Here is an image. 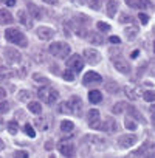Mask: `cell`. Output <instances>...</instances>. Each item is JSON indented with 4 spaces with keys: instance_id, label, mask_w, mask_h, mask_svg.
Instances as JSON below:
<instances>
[{
    "instance_id": "obj_16",
    "label": "cell",
    "mask_w": 155,
    "mask_h": 158,
    "mask_svg": "<svg viewBox=\"0 0 155 158\" xmlns=\"http://www.w3.org/2000/svg\"><path fill=\"white\" fill-rule=\"evenodd\" d=\"M86 39H87L92 45H103V42H104L103 34H101V33H96V31H89V34H87Z\"/></svg>"
},
{
    "instance_id": "obj_54",
    "label": "cell",
    "mask_w": 155,
    "mask_h": 158,
    "mask_svg": "<svg viewBox=\"0 0 155 158\" xmlns=\"http://www.w3.org/2000/svg\"><path fill=\"white\" fill-rule=\"evenodd\" d=\"M2 127H3V119L0 118V129H2Z\"/></svg>"
},
{
    "instance_id": "obj_12",
    "label": "cell",
    "mask_w": 155,
    "mask_h": 158,
    "mask_svg": "<svg viewBox=\"0 0 155 158\" xmlns=\"http://www.w3.org/2000/svg\"><path fill=\"white\" fill-rule=\"evenodd\" d=\"M68 104H70L71 113L81 115V112H82V99H81L79 96H71V98L68 99Z\"/></svg>"
},
{
    "instance_id": "obj_17",
    "label": "cell",
    "mask_w": 155,
    "mask_h": 158,
    "mask_svg": "<svg viewBox=\"0 0 155 158\" xmlns=\"http://www.w3.org/2000/svg\"><path fill=\"white\" fill-rule=\"evenodd\" d=\"M13 22H14V17L11 16V13L6 8L0 10V23H2V25H10Z\"/></svg>"
},
{
    "instance_id": "obj_56",
    "label": "cell",
    "mask_w": 155,
    "mask_h": 158,
    "mask_svg": "<svg viewBox=\"0 0 155 158\" xmlns=\"http://www.w3.org/2000/svg\"><path fill=\"white\" fill-rule=\"evenodd\" d=\"M153 51H155V42H153Z\"/></svg>"
},
{
    "instance_id": "obj_41",
    "label": "cell",
    "mask_w": 155,
    "mask_h": 158,
    "mask_svg": "<svg viewBox=\"0 0 155 158\" xmlns=\"http://www.w3.org/2000/svg\"><path fill=\"white\" fill-rule=\"evenodd\" d=\"M96 27H98V30H101V31H110V25H109V23L98 22V23H96Z\"/></svg>"
},
{
    "instance_id": "obj_24",
    "label": "cell",
    "mask_w": 155,
    "mask_h": 158,
    "mask_svg": "<svg viewBox=\"0 0 155 158\" xmlns=\"http://www.w3.org/2000/svg\"><path fill=\"white\" fill-rule=\"evenodd\" d=\"M127 102H124V101H119V102H116V104H113V107H112V112L115 113V115H119V113H123L124 110H127Z\"/></svg>"
},
{
    "instance_id": "obj_6",
    "label": "cell",
    "mask_w": 155,
    "mask_h": 158,
    "mask_svg": "<svg viewBox=\"0 0 155 158\" xmlns=\"http://www.w3.org/2000/svg\"><path fill=\"white\" fill-rule=\"evenodd\" d=\"M82 57L86 59V62H89L90 65H98L101 62V54L99 51H96L95 48H86L82 53Z\"/></svg>"
},
{
    "instance_id": "obj_2",
    "label": "cell",
    "mask_w": 155,
    "mask_h": 158,
    "mask_svg": "<svg viewBox=\"0 0 155 158\" xmlns=\"http://www.w3.org/2000/svg\"><path fill=\"white\" fill-rule=\"evenodd\" d=\"M37 96H39V99H40V101L47 102L48 106H53V104L57 101L59 93H57V90H54V89H51V87H48V85H44V87H40V89H39Z\"/></svg>"
},
{
    "instance_id": "obj_28",
    "label": "cell",
    "mask_w": 155,
    "mask_h": 158,
    "mask_svg": "<svg viewBox=\"0 0 155 158\" xmlns=\"http://www.w3.org/2000/svg\"><path fill=\"white\" fill-rule=\"evenodd\" d=\"M30 98H31V93L28 90H20L19 95H17V99L20 102H30Z\"/></svg>"
},
{
    "instance_id": "obj_29",
    "label": "cell",
    "mask_w": 155,
    "mask_h": 158,
    "mask_svg": "<svg viewBox=\"0 0 155 158\" xmlns=\"http://www.w3.org/2000/svg\"><path fill=\"white\" fill-rule=\"evenodd\" d=\"M136 6L141 8V10H152L153 8L150 0H136Z\"/></svg>"
},
{
    "instance_id": "obj_23",
    "label": "cell",
    "mask_w": 155,
    "mask_h": 158,
    "mask_svg": "<svg viewBox=\"0 0 155 158\" xmlns=\"http://www.w3.org/2000/svg\"><path fill=\"white\" fill-rule=\"evenodd\" d=\"M17 20H19L22 25L31 28V22H28V19H27V11H25V10H19V11H17Z\"/></svg>"
},
{
    "instance_id": "obj_47",
    "label": "cell",
    "mask_w": 155,
    "mask_h": 158,
    "mask_svg": "<svg viewBox=\"0 0 155 158\" xmlns=\"http://www.w3.org/2000/svg\"><path fill=\"white\" fill-rule=\"evenodd\" d=\"M45 149H47V150H51V149H53V141H51V139H48V141L45 143Z\"/></svg>"
},
{
    "instance_id": "obj_45",
    "label": "cell",
    "mask_w": 155,
    "mask_h": 158,
    "mask_svg": "<svg viewBox=\"0 0 155 158\" xmlns=\"http://www.w3.org/2000/svg\"><path fill=\"white\" fill-rule=\"evenodd\" d=\"M5 98H6V90L3 87H0V101L5 99Z\"/></svg>"
},
{
    "instance_id": "obj_34",
    "label": "cell",
    "mask_w": 155,
    "mask_h": 158,
    "mask_svg": "<svg viewBox=\"0 0 155 158\" xmlns=\"http://www.w3.org/2000/svg\"><path fill=\"white\" fill-rule=\"evenodd\" d=\"M8 132H10L11 135H16V133L19 132V124H17V121H10V123H8Z\"/></svg>"
},
{
    "instance_id": "obj_55",
    "label": "cell",
    "mask_w": 155,
    "mask_h": 158,
    "mask_svg": "<svg viewBox=\"0 0 155 158\" xmlns=\"http://www.w3.org/2000/svg\"><path fill=\"white\" fill-rule=\"evenodd\" d=\"M2 79H5V76H0V81H2Z\"/></svg>"
},
{
    "instance_id": "obj_13",
    "label": "cell",
    "mask_w": 155,
    "mask_h": 158,
    "mask_svg": "<svg viewBox=\"0 0 155 158\" xmlns=\"http://www.w3.org/2000/svg\"><path fill=\"white\" fill-rule=\"evenodd\" d=\"M87 141L98 150H104L107 147V141L103 138V136H96V135H92V136H87Z\"/></svg>"
},
{
    "instance_id": "obj_57",
    "label": "cell",
    "mask_w": 155,
    "mask_h": 158,
    "mask_svg": "<svg viewBox=\"0 0 155 158\" xmlns=\"http://www.w3.org/2000/svg\"><path fill=\"white\" fill-rule=\"evenodd\" d=\"M5 2H6V0H5Z\"/></svg>"
},
{
    "instance_id": "obj_42",
    "label": "cell",
    "mask_w": 155,
    "mask_h": 158,
    "mask_svg": "<svg viewBox=\"0 0 155 158\" xmlns=\"http://www.w3.org/2000/svg\"><path fill=\"white\" fill-rule=\"evenodd\" d=\"M140 20H141V23L143 25H147V22H149V16L147 14H144V13H140Z\"/></svg>"
},
{
    "instance_id": "obj_4",
    "label": "cell",
    "mask_w": 155,
    "mask_h": 158,
    "mask_svg": "<svg viewBox=\"0 0 155 158\" xmlns=\"http://www.w3.org/2000/svg\"><path fill=\"white\" fill-rule=\"evenodd\" d=\"M3 57L8 64L11 65H17L22 62V53L19 50H16L14 47H6L3 48Z\"/></svg>"
},
{
    "instance_id": "obj_8",
    "label": "cell",
    "mask_w": 155,
    "mask_h": 158,
    "mask_svg": "<svg viewBox=\"0 0 155 158\" xmlns=\"http://www.w3.org/2000/svg\"><path fill=\"white\" fill-rule=\"evenodd\" d=\"M84 85H96V84H103V76L98 74L96 71H89L84 74V79H82Z\"/></svg>"
},
{
    "instance_id": "obj_48",
    "label": "cell",
    "mask_w": 155,
    "mask_h": 158,
    "mask_svg": "<svg viewBox=\"0 0 155 158\" xmlns=\"http://www.w3.org/2000/svg\"><path fill=\"white\" fill-rule=\"evenodd\" d=\"M124 2H126L129 6H132V8H135V6H136V2H135V0H124Z\"/></svg>"
},
{
    "instance_id": "obj_37",
    "label": "cell",
    "mask_w": 155,
    "mask_h": 158,
    "mask_svg": "<svg viewBox=\"0 0 155 158\" xmlns=\"http://www.w3.org/2000/svg\"><path fill=\"white\" fill-rule=\"evenodd\" d=\"M23 130H25V133H27L30 138H34V136H36V132H34V129H33V126H31V124H28V123H27V124L23 126Z\"/></svg>"
},
{
    "instance_id": "obj_46",
    "label": "cell",
    "mask_w": 155,
    "mask_h": 158,
    "mask_svg": "<svg viewBox=\"0 0 155 158\" xmlns=\"http://www.w3.org/2000/svg\"><path fill=\"white\" fill-rule=\"evenodd\" d=\"M149 112H150V116H152V119L155 121V104H152V106H150Z\"/></svg>"
},
{
    "instance_id": "obj_1",
    "label": "cell",
    "mask_w": 155,
    "mask_h": 158,
    "mask_svg": "<svg viewBox=\"0 0 155 158\" xmlns=\"http://www.w3.org/2000/svg\"><path fill=\"white\" fill-rule=\"evenodd\" d=\"M5 37H6V40L10 44H14V45H19V47H28V40H27L25 34L20 30L8 28L5 31Z\"/></svg>"
},
{
    "instance_id": "obj_19",
    "label": "cell",
    "mask_w": 155,
    "mask_h": 158,
    "mask_svg": "<svg viewBox=\"0 0 155 158\" xmlns=\"http://www.w3.org/2000/svg\"><path fill=\"white\" fill-rule=\"evenodd\" d=\"M89 101L92 104H99L103 101V93L99 90H90L89 92Z\"/></svg>"
},
{
    "instance_id": "obj_39",
    "label": "cell",
    "mask_w": 155,
    "mask_h": 158,
    "mask_svg": "<svg viewBox=\"0 0 155 158\" xmlns=\"http://www.w3.org/2000/svg\"><path fill=\"white\" fill-rule=\"evenodd\" d=\"M8 110H10V104L2 99V102H0V113H6Z\"/></svg>"
},
{
    "instance_id": "obj_44",
    "label": "cell",
    "mask_w": 155,
    "mask_h": 158,
    "mask_svg": "<svg viewBox=\"0 0 155 158\" xmlns=\"http://www.w3.org/2000/svg\"><path fill=\"white\" fill-rule=\"evenodd\" d=\"M14 156H28V152H25V150H17L16 153H14Z\"/></svg>"
},
{
    "instance_id": "obj_26",
    "label": "cell",
    "mask_w": 155,
    "mask_h": 158,
    "mask_svg": "<svg viewBox=\"0 0 155 158\" xmlns=\"http://www.w3.org/2000/svg\"><path fill=\"white\" fill-rule=\"evenodd\" d=\"M73 129H74V124H73L71 121L65 119V121L61 123V130H62L64 133H70V132H73Z\"/></svg>"
},
{
    "instance_id": "obj_52",
    "label": "cell",
    "mask_w": 155,
    "mask_h": 158,
    "mask_svg": "<svg viewBox=\"0 0 155 158\" xmlns=\"http://www.w3.org/2000/svg\"><path fill=\"white\" fill-rule=\"evenodd\" d=\"M3 149H5V141L0 138V150H3Z\"/></svg>"
},
{
    "instance_id": "obj_21",
    "label": "cell",
    "mask_w": 155,
    "mask_h": 158,
    "mask_svg": "<svg viewBox=\"0 0 155 158\" xmlns=\"http://www.w3.org/2000/svg\"><path fill=\"white\" fill-rule=\"evenodd\" d=\"M118 13V3L115 0H109L107 2V16L109 17H115V14Z\"/></svg>"
},
{
    "instance_id": "obj_15",
    "label": "cell",
    "mask_w": 155,
    "mask_h": 158,
    "mask_svg": "<svg viewBox=\"0 0 155 158\" xmlns=\"http://www.w3.org/2000/svg\"><path fill=\"white\" fill-rule=\"evenodd\" d=\"M135 143H136V136L135 135H123V136L118 138V144H119L121 149H127V147L133 146Z\"/></svg>"
},
{
    "instance_id": "obj_22",
    "label": "cell",
    "mask_w": 155,
    "mask_h": 158,
    "mask_svg": "<svg viewBox=\"0 0 155 158\" xmlns=\"http://www.w3.org/2000/svg\"><path fill=\"white\" fill-rule=\"evenodd\" d=\"M149 150H153V143H149V141H147V143H144L138 150H135L133 155H146Z\"/></svg>"
},
{
    "instance_id": "obj_5",
    "label": "cell",
    "mask_w": 155,
    "mask_h": 158,
    "mask_svg": "<svg viewBox=\"0 0 155 158\" xmlns=\"http://www.w3.org/2000/svg\"><path fill=\"white\" fill-rule=\"evenodd\" d=\"M67 67H68L70 70H73L74 73H76V71L79 73V71L84 68V57L79 56V54H73L71 57H68V60H67Z\"/></svg>"
},
{
    "instance_id": "obj_35",
    "label": "cell",
    "mask_w": 155,
    "mask_h": 158,
    "mask_svg": "<svg viewBox=\"0 0 155 158\" xmlns=\"http://www.w3.org/2000/svg\"><path fill=\"white\" fill-rule=\"evenodd\" d=\"M143 98H144L146 102H153L155 101V92L153 90H147V92H144Z\"/></svg>"
},
{
    "instance_id": "obj_33",
    "label": "cell",
    "mask_w": 155,
    "mask_h": 158,
    "mask_svg": "<svg viewBox=\"0 0 155 158\" xmlns=\"http://www.w3.org/2000/svg\"><path fill=\"white\" fill-rule=\"evenodd\" d=\"M62 77L65 79V81H68V82H73L74 81V71L73 70H65L64 73H62Z\"/></svg>"
},
{
    "instance_id": "obj_53",
    "label": "cell",
    "mask_w": 155,
    "mask_h": 158,
    "mask_svg": "<svg viewBox=\"0 0 155 158\" xmlns=\"http://www.w3.org/2000/svg\"><path fill=\"white\" fill-rule=\"evenodd\" d=\"M138 53H140V51H133V53H132V57H136V56H138Z\"/></svg>"
},
{
    "instance_id": "obj_36",
    "label": "cell",
    "mask_w": 155,
    "mask_h": 158,
    "mask_svg": "<svg viewBox=\"0 0 155 158\" xmlns=\"http://www.w3.org/2000/svg\"><path fill=\"white\" fill-rule=\"evenodd\" d=\"M59 112H61V113H71V109H70L68 101H64V102L59 104Z\"/></svg>"
},
{
    "instance_id": "obj_14",
    "label": "cell",
    "mask_w": 155,
    "mask_h": 158,
    "mask_svg": "<svg viewBox=\"0 0 155 158\" xmlns=\"http://www.w3.org/2000/svg\"><path fill=\"white\" fill-rule=\"evenodd\" d=\"M101 130H104L106 133H115V132L118 130L116 119H113V118H106L104 123L101 124Z\"/></svg>"
},
{
    "instance_id": "obj_49",
    "label": "cell",
    "mask_w": 155,
    "mask_h": 158,
    "mask_svg": "<svg viewBox=\"0 0 155 158\" xmlns=\"http://www.w3.org/2000/svg\"><path fill=\"white\" fill-rule=\"evenodd\" d=\"M73 3H76V5H84L86 3V0H71Z\"/></svg>"
},
{
    "instance_id": "obj_20",
    "label": "cell",
    "mask_w": 155,
    "mask_h": 158,
    "mask_svg": "<svg viewBox=\"0 0 155 158\" xmlns=\"http://www.w3.org/2000/svg\"><path fill=\"white\" fill-rule=\"evenodd\" d=\"M104 89H106V92H109V93H112V95H115V93L119 92V85H118V82H115V81H107V82L104 84Z\"/></svg>"
},
{
    "instance_id": "obj_27",
    "label": "cell",
    "mask_w": 155,
    "mask_h": 158,
    "mask_svg": "<svg viewBox=\"0 0 155 158\" xmlns=\"http://www.w3.org/2000/svg\"><path fill=\"white\" fill-rule=\"evenodd\" d=\"M28 110H30L31 113H36V115H39V113L42 112L40 102H36V101H31V102H28Z\"/></svg>"
},
{
    "instance_id": "obj_18",
    "label": "cell",
    "mask_w": 155,
    "mask_h": 158,
    "mask_svg": "<svg viewBox=\"0 0 155 158\" xmlns=\"http://www.w3.org/2000/svg\"><path fill=\"white\" fill-rule=\"evenodd\" d=\"M28 10V14L33 17V19H36V20H39L40 17H42V11H40V8L37 6V5H34V3H28V6H27Z\"/></svg>"
},
{
    "instance_id": "obj_3",
    "label": "cell",
    "mask_w": 155,
    "mask_h": 158,
    "mask_svg": "<svg viewBox=\"0 0 155 158\" xmlns=\"http://www.w3.org/2000/svg\"><path fill=\"white\" fill-rule=\"evenodd\" d=\"M48 51H50V54H53V56H56V57L65 59V57L70 56L71 48H70V45L65 44V42H53V44L48 47Z\"/></svg>"
},
{
    "instance_id": "obj_51",
    "label": "cell",
    "mask_w": 155,
    "mask_h": 158,
    "mask_svg": "<svg viewBox=\"0 0 155 158\" xmlns=\"http://www.w3.org/2000/svg\"><path fill=\"white\" fill-rule=\"evenodd\" d=\"M44 2L48 5H54V3H57V0H44Z\"/></svg>"
},
{
    "instance_id": "obj_31",
    "label": "cell",
    "mask_w": 155,
    "mask_h": 158,
    "mask_svg": "<svg viewBox=\"0 0 155 158\" xmlns=\"http://www.w3.org/2000/svg\"><path fill=\"white\" fill-rule=\"evenodd\" d=\"M86 3L92 10H95V11H99L101 10V0H86Z\"/></svg>"
},
{
    "instance_id": "obj_30",
    "label": "cell",
    "mask_w": 155,
    "mask_h": 158,
    "mask_svg": "<svg viewBox=\"0 0 155 158\" xmlns=\"http://www.w3.org/2000/svg\"><path fill=\"white\" fill-rule=\"evenodd\" d=\"M124 93H126V96H127L130 101H136V99H138L136 92H135L132 87H126V89H124Z\"/></svg>"
},
{
    "instance_id": "obj_40",
    "label": "cell",
    "mask_w": 155,
    "mask_h": 158,
    "mask_svg": "<svg viewBox=\"0 0 155 158\" xmlns=\"http://www.w3.org/2000/svg\"><path fill=\"white\" fill-rule=\"evenodd\" d=\"M119 22H121V23H132V16H129V14H121Z\"/></svg>"
},
{
    "instance_id": "obj_38",
    "label": "cell",
    "mask_w": 155,
    "mask_h": 158,
    "mask_svg": "<svg viewBox=\"0 0 155 158\" xmlns=\"http://www.w3.org/2000/svg\"><path fill=\"white\" fill-rule=\"evenodd\" d=\"M124 126H126V129H129V130H135V129H136V124H135L133 119H130V118H127V119L124 121Z\"/></svg>"
},
{
    "instance_id": "obj_25",
    "label": "cell",
    "mask_w": 155,
    "mask_h": 158,
    "mask_svg": "<svg viewBox=\"0 0 155 158\" xmlns=\"http://www.w3.org/2000/svg\"><path fill=\"white\" fill-rule=\"evenodd\" d=\"M126 37H127V40H133V39H136V36H138V28L136 27H129V28H126Z\"/></svg>"
},
{
    "instance_id": "obj_7",
    "label": "cell",
    "mask_w": 155,
    "mask_h": 158,
    "mask_svg": "<svg viewBox=\"0 0 155 158\" xmlns=\"http://www.w3.org/2000/svg\"><path fill=\"white\" fill-rule=\"evenodd\" d=\"M112 64H113V67H115V70H118L121 74H129L130 73V65H129V62L126 60V59H123L121 56H113L112 57Z\"/></svg>"
},
{
    "instance_id": "obj_11",
    "label": "cell",
    "mask_w": 155,
    "mask_h": 158,
    "mask_svg": "<svg viewBox=\"0 0 155 158\" xmlns=\"http://www.w3.org/2000/svg\"><path fill=\"white\" fill-rule=\"evenodd\" d=\"M36 34H37V37H39L40 40H51L53 36H54V30L50 28V27L42 25V27H39V28L36 30Z\"/></svg>"
},
{
    "instance_id": "obj_9",
    "label": "cell",
    "mask_w": 155,
    "mask_h": 158,
    "mask_svg": "<svg viewBox=\"0 0 155 158\" xmlns=\"http://www.w3.org/2000/svg\"><path fill=\"white\" fill-rule=\"evenodd\" d=\"M99 121H101L99 112H98L96 109H92V110L87 113V123H89V126H90L92 129H101Z\"/></svg>"
},
{
    "instance_id": "obj_43",
    "label": "cell",
    "mask_w": 155,
    "mask_h": 158,
    "mask_svg": "<svg viewBox=\"0 0 155 158\" xmlns=\"http://www.w3.org/2000/svg\"><path fill=\"white\" fill-rule=\"evenodd\" d=\"M110 44H121V39L118 37V36H110Z\"/></svg>"
},
{
    "instance_id": "obj_32",
    "label": "cell",
    "mask_w": 155,
    "mask_h": 158,
    "mask_svg": "<svg viewBox=\"0 0 155 158\" xmlns=\"http://www.w3.org/2000/svg\"><path fill=\"white\" fill-rule=\"evenodd\" d=\"M33 79H34V81H37L39 84H42V85H48V82H50L45 76H42V74H39V73H34V74H33Z\"/></svg>"
},
{
    "instance_id": "obj_10",
    "label": "cell",
    "mask_w": 155,
    "mask_h": 158,
    "mask_svg": "<svg viewBox=\"0 0 155 158\" xmlns=\"http://www.w3.org/2000/svg\"><path fill=\"white\" fill-rule=\"evenodd\" d=\"M57 149H59L61 155H64V156H73L74 152H76L74 144L70 143V141H61L59 146H57Z\"/></svg>"
},
{
    "instance_id": "obj_50",
    "label": "cell",
    "mask_w": 155,
    "mask_h": 158,
    "mask_svg": "<svg viewBox=\"0 0 155 158\" xmlns=\"http://www.w3.org/2000/svg\"><path fill=\"white\" fill-rule=\"evenodd\" d=\"M16 5V0H6V6H14Z\"/></svg>"
}]
</instances>
